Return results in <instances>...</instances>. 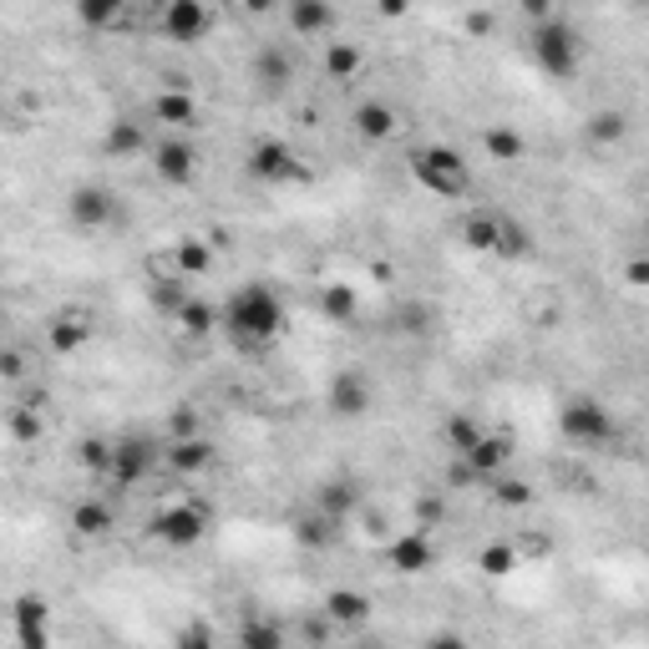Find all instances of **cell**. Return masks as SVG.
Here are the masks:
<instances>
[{"label":"cell","mask_w":649,"mask_h":649,"mask_svg":"<svg viewBox=\"0 0 649 649\" xmlns=\"http://www.w3.org/2000/svg\"><path fill=\"white\" fill-rule=\"evenodd\" d=\"M208 30H213V11H208L204 0H168V5L158 11V36L162 41L193 46V41H204Z\"/></svg>","instance_id":"cell-9"},{"label":"cell","mask_w":649,"mask_h":649,"mask_svg":"<svg viewBox=\"0 0 649 649\" xmlns=\"http://www.w3.org/2000/svg\"><path fill=\"white\" fill-rule=\"evenodd\" d=\"M11 635L15 649H51V604L41 593H21L11 604Z\"/></svg>","instance_id":"cell-10"},{"label":"cell","mask_w":649,"mask_h":649,"mask_svg":"<svg viewBox=\"0 0 649 649\" xmlns=\"http://www.w3.org/2000/svg\"><path fill=\"white\" fill-rule=\"evenodd\" d=\"M355 649H385V645H355Z\"/></svg>","instance_id":"cell-49"},{"label":"cell","mask_w":649,"mask_h":649,"mask_svg":"<svg viewBox=\"0 0 649 649\" xmlns=\"http://www.w3.org/2000/svg\"><path fill=\"white\" fill-rule=\"evenodd\" d=\"M244 173L254 177V183H299L305 173V162H299V152L284 143V137H259L249 148V158H244Z\"/></svg>","instance_id":"cell-7"},{"label":"cell","mask_w":649,"mask_h":649,"mask_svg":"<svg viewBox=\"0 0 649 649\" xmlns=\"http://www.w3.org/2000/svg\"><path fill=\"white\" fill-rule=\"evenodd\" d=\"M482 148H487V158L492 162H523L528 158V137L513 133V127H487Z\"/></svg>","instance_id":"cell-32"},{"label":"cell","mask_w":649,"mask_h":649,"mask_svg":"<svg viewBox=\"0 0 649 649\" xmlns=\"http://www.w3.org/2000/svg\"><path fill=\"white\" fill-rule=\"evenodd\" d=\"M624 133H629V118H624L620 107H599V112H593L589 118V137L593 143H624Z\"/></svg>","instance_id":"cell-36"},{"label":"cell","mask_w":649,"mask_h":649,"mask_svg":"<svg viewBox=\"0 0 649 649\" xmlns=\"http://www.w3.org/2000/svg\"><path fill=\"white\" fill-rule=\"evenodd\" d=\"M412 177L427 193L446 198V204H457V198L473 193V162L462 158L457 148H446V143H427V148H416L412 152Z\"/></svg>","instance_id":"cell-3"},{"label":"cell","mask_w":649,"mask_h":649,"mask_svg":"<svg viewBox=\"0 0 649 649\" xmlns=\"http://www.w3.org/2000/svg\"><path fill=\"white\" fill-rule=\"evenodd\" d=\"M219 330H229V340L238 351H259V345H274L290 330V310H284V299L269 284H244V290H234L223 299Z\"/></svg>","instance_id":"cell-1"},{"label":"cell","mask_w":649,"mask_h":649,"mask_svg":"<svg viewBox=\"0 0 649 649\" xmlns=\"http://www.w3.org/2000/svg\"><path fill=\"white\" fill-rule=\"evenodd\" d=\"M152 118L168 122V127H177V133H188V127H198V102H193V91L168 87V91L152 97Z\"/></svg>","instance_id":"cell-20"},{"label":"cell","mask_w":649,"mask_h":649,"mask_svg":"<svg viewBox=\"0 0 649 649\" xmlns=\"http://www.w3.org/2000/svg\"><path fill=\"white\" fill-rule=\"evenodd\" d=\"M66 219L82 229V234H97L118 219V198L102 188V183H82V188L66 193Z\"/></svg>","instance_id":"cell-11"},{"label":"cell","mask_w":649,"mask_h":649,"mask_svg":"<svg viewBox=\"0 0 649 649\" xmlns=\"http://www.w3.org/2000/svg\"><path fill=\"white\" fill-rule=\"evenodd\" d=\"M254 82H259L269 97L290 91V82H295V51H290L284 41L259 46V57H254Z\"/></svg>","instance_id":"cell-14"},{"label":"cell","mask_w":649,"mask_h":649,"mask_svg":"<svg viewBox=\"0 0 649 649\" xmlns=\"http://www.w3.org/2000/svg\"><path fill=\"white\" fill-rule=\"evenodd\" d=\"M396 330L401 335H427L431 330V305H406V310H396Z\"/></svg>","instance_id":"cell-42"},{"label":"cell","mask_w":649,"mask_h":649,"mask_svg":"<svg viewBox=\"0 0 649 649\" xmlns=\"http://www.w3.org/2000/svg\"><path fill=\"white\" fill-rule=\"evenodd\" d=\"M487 487H492V498H498L502 507H532V498H538V492H532L523 477H507V473H498Z\"/></svg>","instance_id":"cell-38"},{"label":"cell","mask_w":649,"mask_h":649,"mask_svg":"<svg viewBox=\"0 0 649 649\" xmlns=\"http://www.w3.org/2000/svg\"><path fill=\"white\" fill-rule=\"evenodd\" d=\"M11 437L21 446H36L46 437V412H36V406H11Z\"/></svg>","instance_id":"cell-37"},{"label":"cell","mask_w":649,"mask_h":649,"mask_svg":"<svg viewBox=\"0 0 649 649\" xmlns=\"http://www.w3.org/2000/svg\"><path fill=\"white\" fill-rule=\"evenodd\" d=\"M284 21L295 36H330L340 26V11L335 5H324V0H290L284 5Z\"/></svg>","instance_id":"cell-17"},{"label":"cell","mask_w":649,"mask_h":649,"mask_svg":"<svg viewBox=\"0 0 649 649\" xmlns=\"http://www.w3.org/2000/svg\"><path fill=\"white\" fill-rule=\"evenodd\" d=\"M355 502H360V487L345 482V477H335V482H320V487H315V513L335 517V523H345V517L355 513Z\"/></svg>","instance_id":"cell-25"},{"label":"cell","mask_w":649,"mask_h":649,"mask_svg":"<svg viewBox=\"0 0 649 649\" xmlns=\"http://www.w3.org/2000/svg\"><path fill=\"white\" fill-rule=\"evenodd\" d=\"M559 431L574 446H604V442H614V437H620V421L609 416L604 401L568 396V401H563V412H559Z\"/></svg>","instance_id":"cell-4"},{"label":"cell","mask_w":649,"mask_h":649,"mask_svg":"<svg viewBox=\"0 0 649 649\" xmlns=\"http://www.w3.org/2000/svg\"><path fill=\"white\" fill-rule=\"evenodd\" d=\"M528 51H532V61L543 66V76H553V82H568V76L578 72V61H584V41H578V26L568 15L532 21Z\"/></svg>","instance_id":"cell-2"},{"label":"cell","mask_w":649,"mask_h":649,"mask_svg":"<svg viewBox=\"0 0 649 649\" xmlns=\"http://www.w3.org/2000/svg\"><path fill=\"white\" fill-rule=\"evenodd\" d=\"M324 406H330L340 421H360V416L376 406V381H370L366 370H355V366L335 370L330 385H324Z\"/></svg>","instance_id":"cell-8"},{"label":"cell","mask_w":649,"mask_h":649,"mask_svg":"<svg viewBox=\"0 0 649 649\" xmlns=\"http://www.w3.org/2000/svg\"><path fill=\"white\" fill-rule=\"evenodd\" d=\"M162 462V442L148 431H127V437H112V462H107V477L118 487H137L158 473Z\"/></svg>","instance_id":"cell-6"},{"label":"cell","mask_w":649,"mask_h":649,"mask_svg":"<svg viewBox=\"0 0 649 649\" xmlns=\"http://www.w3.org/2000/svg\"><path fill=\"white\" fill-rule=\"evenodd\" d=\"M492 26H498V15H492V11H473V15H467V30H473V36H487Z\"/></svg>","instance_id":"cell-46"},{"label":"cell","mask_w":649,"mask_h":649,"mask_svg":"<svg viewBox=\"0 0 649 649\" xmlns=\"http://www.w3.org/2000/svg\"><path fill=\"white\" fill-rule=\"evenodd\" d=\"M482 431H487V427H477V421H473L467 412H457V416H446V421H442V442L452 446L457 457H467V452H473V446L482 442Z\"/></svg>","instance_id":"cell-33"},{"label":"cell","mask_w":649,"mask_h":649,"mask_svg":"<svg viewBox=\"0 0 649 649\" xmlns=\"http://www.w3.org/2000/svg\"><path fill=\"white\" fill-rule=\"evenodd\" d=\"M427 649H467V639H462V635H446V629H442V635L427 639Z\"/></svg>","instance_id":"cell-47"},{"label":"cell","mask_w":649,"mask_h":649,"mask_svg":"<svg viewBox=\"0 0 649 649\" xmlns=\"http://www.w3.org/2000/svg\"><path fill=\"white\" fill-rule=\"evenodd\" d=\"M162 462L173 467L177 477H204L213 467V442L204 431L198 437H177V442H162Z\"/></svg>","instance_id":"cell-15"},{"label":"cell","mask_w":649,"mask_h":649,"mask_svg":"<svg viewBox=\"0 0 649 649\" xmlns=\"http://www.w3.org/2000/svg\"><path fill=\"white\" fill-rule=\"evenodd\" d=\"M148 299H152V310H162V315H177L183 310V280H152V290H148Z\"/></svg>","instance_id":"cell-41"},{"label":"cell","mask_w":649,"mask_h":649,"mask_svg":"<svg viewBox=\"0 0 649 649\" xmlns=\"http://www.w3.org/2000/svg\"><path fill=\"white\" fill-rule=\"evenodd\" d=\"M492 254H498V259H507V265H517V259H528V254H532V234L517 219H507V213H502V234H498V249H492Z\"/></svg>","instance_id":"cell-35"},{"label":"cell","mask_w":649,"mask_h":649,"mask_svg":"<svg viewBox=\"0 0 649 649\" xmlns=\"http://www.w3.org/2000/svg\"><path fill=\"white\" fill-rule=\"evenodd\" d=\"M498 234H502L498 208H473V213L462 219V244H467L473 254H492L498 249Z\"/></svg>","instance_id":"cell-21"},{"label":"cell","mask_w":649,"mask_h":649,"mask_svg":"<svg viewBox=\"0 0 649 649\" xmlns=\"http://www.w3.org/2000/svg\"><path fill=\"white\" fill-rule=\"evenodd\" d=\"M370 593H360V589H330L324 593V620L330 624H340V629H360V624L370 620Z\"/></svg>","instance_id":"cell-18"},{"label":"cell","mask_w":649,"mask_h":649,"mask_svg":"<svg viewBox=\"0 0 649 649\" xmlns=\"http://www.w3.org/2000/svg\"><path fill=\"white\" fill-rule=\"evenodd\" d=\"M355 122V133L366 137V143H385V137H396L401 118H396V107H385V102H360L351 112Z\"/></svg>","instance_id":"cell-24"},{"label":"cell","mask_w":649,"mask_h":649,"mask_svg":"<svg viewBox=\"0 0 649 649\" xmlns=\"http://www.w3.org/2000/svg\"><path fill=\"white\" fill-rule=\"evenodd\" d=\"M295 543H299V548H315V553H324V548L340 543V523L310 507L305 517H295Z\"/></svg>","instance_id":"cell-26"},{"label":"cell","mask_w":649,"mask_h":649,"mask_svg":"<svg viewBox=\"0 0 649 649\" xmlns=\"http://www.w3.org/2000/svg\"><path fill=\"white\" fill-rule=\"evenodd\" d=\"M208 523H213L208 502H168L148 517V538H158L162 548H193L204 543Z\"/></svg>","instance_id":"cell-5"},{"label":"cell","mask_w":649,"mask_h":649,"mask_svg":"<svg viewBox=\"0 0 649 649\" xmlns=\"http://www.w3.org/2000/svg\"><path fill=\"white\" fill-rule=\"evenodd\" d=\"M507 462H513V437L507 431H482V442L462 457V467L473 473V482H492Z\"/></svg>","instance_id":"cell-13"},{"label":"cell","mask_w":649,"mask_h":649,"mask_svg":"<svg viewBox=\"0 0 649 649\" xmlns=\"http://www.w3.org/2000/svg\"><path fill=\"white\" fill-rule=\"evenodd\" d=\"M416 517H421V528H437L446 517V502L442 498H421V507H416Z\"/></svg>","instance_id":"cell-45"},{"label":"cell","mask_w":649,"mask_h":649,"mask_svg":"<svg viewBox=\"0 0 649 649\" xmlns=\"http://www.w3.org/2000/svg\"><path fill=\"white\" fill-rule=\"evenodd\" d=\"M76 21L91 26V30L127 26V5H122V0H91V5H76Z\"/></svg>","instance_id":"cell-34"},{"label":"cell","mask_w":649,"mask_h":649,"mask_svg":"<svg viewBox=\"0 0 649 649\" xmlns=\"http://www.w3.org/2000/svg\"><path fill=\"white\" fill-rule=\"evenodd\" d=\"M320 315L330 324H355V315H360V295H355V284H345V280H330V284H320Z\"/></svg>","instance_id":"cell-23"},{"label":"cell","mask_w":649,"mask_h":649,"mask_svg":"<svg viewBox=\"0 0 649 649\" xmlns=\"http://www.w3.org/2000/svg\"><path fill=\"white\" fill-rule=\"evenodd\" d=\"M360 66H366V51H360V46H351V41L324 46V76H330V82H351Z\"/></svg>","instance_id":"cell-31"},{"label":"cell","mask_w":649,"mask_h":649,"mask_svg":"<svg viewBox=\"0 0 649 649\" xmlns=\"http://www.w3.org/2000/svg\"><path fill=\"white\" fill-rule=\"evenodd\" d=\"M173 320L183 324V335L204 340V335H213V330H219V305H208V299L188 295V299H183V310H177Z\"/></svg>","instance_id":"cell-29"},{"label":"cell","mask_w":649,"mask_h":649,"mask_svg":"<svg viewBox=\"0 0 649 649\" xmlns=\"http://www.w3.org/2000/svg\"><path fill=\"white\" fill-rule=\"evenodd\" d=\"M26 376V355L15 351V345H5L0 351V381H21Z\"/></svg>","instance_id":"cell-44"},{"label":"cell","mask_w":649,"mask_h":649,"mask_svg":"<svg viewBox=\"0 0 649 649\" xmlns=\"http://www.w3.org/2000/svg\"><path fill=\"white\" fill-rule=\"evenodd\" d=\"M477 568L492 574V578H507L517 568V548L513 543H487L482 553H477Z\"/></svg>","instance_id":"cell-39"},{"label":"cell","mask_w":649,"mask_h":649,"mask_svg":"<svg viewBox=\"0 0 649 649\" xmlns=\"http://www.w3.org/2000/svg\"><path fill=\"white\" fill-rule=\"evenodd\" d=\"M143 148H148V133H143V122H133V118H118L102 137L107 158H137Z\"/></svg>","instance_id":"cell-27"},{"label":"cell","mask_w":649,"mask_h":649,"mask_svg":"<svg viewBox=\"0 0 649 649\" xmlns=\"http://www.w3.org/2000/svg\"><path fill=\"white\" fill-rule=\"evenodd\" d=\"M649 280V265L645 259H635V265H629V284H645Z\"/></svg>","instance_id":"cell-48"},{"label":"cell","mask_w":649,"mask_h":649,"mask_svg":"<svg viewBox=\"0 0 649 649\" xmlns=\"http://www.w3.org/2000/svg\"><path fill=\"white\" fill-rule=\"evenodd\" d=\"M173 649H219V639H213V629L204 620H193V624H183V635L173 639Z\"/></svg>","instance_id":"cell-43"},{"label":"cell","mask_w":649,"mask_h":649,"mask_svg":"<svg viewBox=\"0 0 649 649\" xmlns=\"http://www.w3.org/2000/svg\"><path fill=\"white\" fill-rule=\"evenodd\" d=\"M152 173H158L162 183L183 188V183L198 177V148H193L188 137H162L158 148H152Z\"/></svg>","instance_id":"cell-12"},{"label":"cell","mask_w":649,"mask_h":649,"mask_svg":"<svg viewBox=\"0 0 649 649\" xmlns=\"http://www.w3.org/2000/svg\"><path fill=\"white\" fill-rule=\"evenodd\" d=\"M173 259H177V280H204L208 269H213V249H208L204 238H177L173 244Z\"/></svg>","instance_id":"cell-28"},{"label":"cell","mask_w":649,"mask_h":649,"mask_svg":"<svg viewBox=\"0 0 649 649\" xmlns=\"http://www.w3.org/2000/svg\"><path fill=\"white\" fill-rule=\"evenodd\" d=\"M112 528H118V513H112V502L82 498V502L72 507V532H76V538H107Z\"/></svg>","instance_id":"cell-22"},{"label":"cell","mask_w":649,"mask_h":649,"mask_svg":"<svg viewBox=\"0 0 649 649\" xmlns=\"http://www.w3.org/2000/svg\"><path fill=\"white\" fill-rule=\"evenodd\" d=\"M107 462H112V442H107V437H82V442H76V467L107 477Z\"/></svg>","instance_id":"cell-40"},{"label":"cell","mask_w":649,"mask_h":649,"mask_svg":"<svg viewBox=\"0 0 649 649\" xmlns=\"http://www.w3.org/2000/svg\"><path fill=\"white\" fill-rule=\"evenodd\" d=\"M87 340H91V320L82 310H61L57 320L46 324V345H51L57 355H76Z\"/></svg>","instance_id":"cell-19"},{"label":"cell","mask_w":649,"mask_h":649,"mask_svg":"<svg viewBox=\"0 0 649 649\" xmlns=\"http://www.w3.org/2000/svg\"><path fill=\"white\" fill-rule=\"evenodd\" d=\"M385 563L396 568V574H431V563H437V548H431L427 532H401L396 543L385 548Z\"/></svg>","instance_id":"cell-16"},{"label":"cell","mask_w":649,"mask_h":649,"mask_svg":"<svg viewBox=\"0 0 649 649\" xmlns=\"http://www.w3.org/2000/svg\"><path fill=\"white\" fill-rule=\"evenodd\" d=\"M238 649H284V629L269 614H249L238 624Z\"/></svg>","instance_id":"cell-30"}]
</instances>
